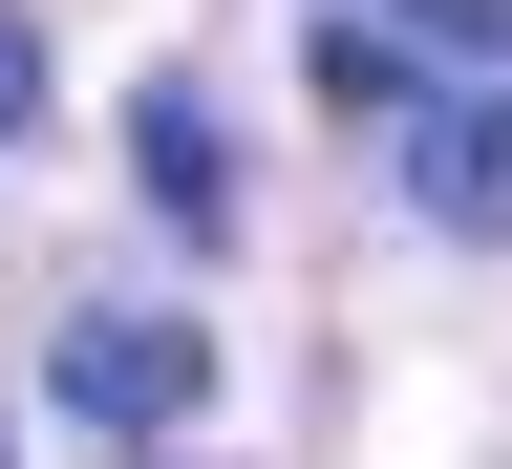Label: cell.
<instances>
[{
    "label": "cell",
    "instance_id": "1",
    "mask_svg": "<svg viewBox=\"0 0 512 469\" xmlns=\"http://www.w3.org/2000/svg\"><path fill=\"white\" fill-rule=\"evenodd\" d=\"M43 384H64V427H107V448H171L192 406H214V342H192L171 299H86Z\"/></svg>",
    "mask_w": 512,
    "mask_h": 469
},
{
    "label": "cell",
    "instance_id": "2",
    "mask_svg": "<svg viewBox=\"0 0 512 469\" xmlns=\"http://www.w3.org/2000/svg\"><path fill=\"white\" fill-rule=\"evenodd\" d=\"M406 192H427V235L512 256V86H406Z\"/></svg>",
    "mask_w": 512,
    "mask_h": 469
},
{
    "label": "cell",
    "instance_id": "3",
    "mask_svg": "<svg viewBox=\"0 0 512 469\" xmlns=\"http://www.w3.org/2000/svg\"><path fill=\"white\" fill-rule=\"evenodd\" d=\"M128 171H150V214H171V235H214V214H235V150H214V107H192V86L128 107Z\"/></svg>",
    "mask_w": 512,
    "mask_h": 469
},
{
    "label": "cell",
    "instance_id": "4",
    "mask_svg": "<svg viewBox=\"0 0 512 469\" xmlns=\"http://www.w3.org/2000/svg\"><path fill=\"white\" fill-rule=\"evenodd\" d=\"M406 86H427V43H384V22H320V107H342V128H406Z\"/></svg>",
    "mask_w": 512,
    "mask_h": 469
},
{
    "label": "cell",
    "instance_id": "5",
    "mask_svg": "<svg viewBox=\"0 0 512 469\" xmlns=\"http://www.w3.org/2000/svg\"><path fill=\"white\" fill-rule=\"evenodd\" d=\"M384 43H448V64H512V0H384Z\"/></svg>",
    "mask_w": 512,
    "mask_h": 469
},
{
    "label": "cell",
    "instance_id": "6",
    "mask_svg": "<svg viewBox=\"0 0 512 469\" xmlns=\"http://www.w3.org/2000/svg\"><path fill=\"white\" fill-rule=\"evenodd\" d=\"M43 86H64V64H43V22H22V0H0V150L43 128Z\"/></svg>",
    "mask_w": 512,
    "mask_h": 469
},
{
    "label": "cell",
    "instance_id": "7",
    "mask_svg": "<svg viewBox=\"0 0 512 469\" xmlns=\"http://www.w3.org/2000/svg\"><path fill=\"white\" fill-rule=\"evenodd\" d=\"M0 469H22V427H0Z\"/></svg>",
    "mask_w": 512,
    "mask_h": 469
}]
</instances>
